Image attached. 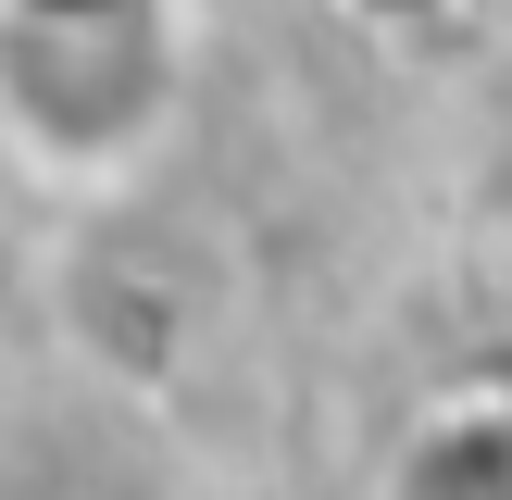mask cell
I'll return each instance as SVG.
<instances>
[{"label": "cell", "mask_w": 512, "mask_h": 500, "mask_svg": "<svg viewBox=\"0 0 512 500\" xmlns=\"http://www.w3.org/2000/svg\"><path fill=\"white\" fill-rule=\"evenodd\" d=\"M188 113V0H0V150L38 188H138Z\"/></svg>", "instance_id": "6da1fadb"}, {"label": "cell", "mask_w": 512, "mask_h": 500, "mask_svg": "<svg viewBox=\"0 0 512 500\" xmlns=\"http://www.w3.org/2000/svg\"><path fill=\"white\" fill-rule=\"evenodd\" d=\"M375 500H512V400L500 388L438 400V413L388 450V488Z\"/></svg>", "instance_id": "7a4b0ae2"}]
</instances>
